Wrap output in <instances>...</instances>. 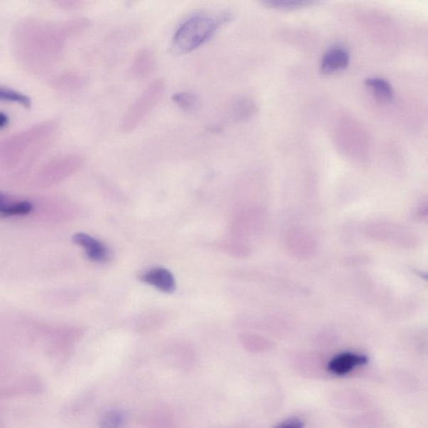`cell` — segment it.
Segmentation results:
<instances>
[{
  "label": "cell",
  "mask_w": 428,
  "mask_h": 428,
  "mask_svg": "<svg viewBox=\"0 0 428 428\" xmlns=\"http://www.w3.org/2000/svg\"><path fill=\"white\" fill-rule=\"evenodd\" d=\"M33 209V205L30 202L23 201L20 203L9 206L1 207V214L3 217H11V216H23L29 214Z\"/></svg>",
  "instance_id": "11"
},
{
  "label": "cell",
  "mask_w": 428,
  "mask_h": 428,
  "mask_svg": "<svg viewBox=\"0 0 428 428\" xmlns=\"http://www.w3.org/2000/svg\"><path fill=\"white\" fill-rule=\"evenodd\" d=\"M72 239L75 244L86 251L87 256L91 260L104 263L109 260L110 252L105 244L92 237L91 235L78 233L74 235Z\"/></svg>",
  "instance_id": "3"
},
{
  "label": "cell",
  "mask_w": 428,
  "mask_h": 428,
  "mask_svg": "<svg viewBox=\"0 0 428 428\" xmlns=\"http://www.w3.org/2000/svg\"><path fill=\"white\" fill-rule=\"evenodd\" d=\"M349 54L341 47H334L324 55L322 61V72L331 74L344 70L349 65Z\"/></svg>",
  "instance_id": "7"
},
{
  "label": "cell",
  "mask_w": 428,
  "mask_h": 428,
  "mask_svg": "<svg viewBox=\"0 0 428 428\" xmlns=\"http://www.w3.org/2000/svg\"><path fill=\"white\" fill-rule=\"evenodd\" d=\"M417 275L421 277L422 279L428 282V273L423 271H416Z\"/></svg>",
  "instance_id": "19"
},
{
  "label": "cell",
  "mask_w": 428,
  "mask_h": 428,
  "mask_svg": "<svg viewBox=\"0 0 428 428\" xmlns=\"http://www.w3.org/2000/svg\"><path fill=\"white\" fill-rule=\"evenodd\" d=\"M365 84L379 101L385 103L393 100V87L388 82L385 81V79L380 78H369L366 79Z\"/></svg>",
  "instance_id": "8"
},
{
  "label": "cell",
  "mask_w": 428,
  "mask_h": 428,
  "mask_svg": "<svg viewBox=\"0 0 428 428\" xmlns=\"http://www.w3.org/2000/svg\"><path fill=\"white\" fill-rule=\"evenodd\" d=\"M256 111V105L246 100L238 101L234 109L235 119L238 121H246L251 119Z\"/></svg>",
  "instance_id": "12"
},
{
  "label": "cell",
  "mask_w": 428,
  "mask_h": 428,
  "mask_svg": "<svg viewBox=\"0 0 428 428\" xmlns=\"http://www.w3.org/2000/svg\"><path fill=\"white\" fill-rule=\"evenodd\" d=\"M172 100L177 103V105L187 111L196 110L200 105L199 97L187 92L176 94L172 97Z\"/></svg>",
  "instance_id": "10"
},
{
  "label": "cell",
  "mask_w": 428,
  "mask_h": 428,
  "mask_svg": "<svg viewBox=\"0 0 428 428\" xmlns=\"http://www.w3.org/2000/svg\"><path fill=\"white\" fill-rule=\"evenodd\" d=\"M156 65V56H155L153 51L144 48L140 50L134 56L130 72L134 78H147L154 72Z\"/></svg>",
  "instance_id": "6"
},
{
  "label": "cell",
  "mask_w": 428,
  "mask_h": 428,
  "mask_svg": "<svg viewBox=\"0 0 428 428\" xmlns=\"http://www.w3.org/2000/svg\"><path fill=\"white\" fill-rule=\"evenodd\" d=\"M279 427L288 428H299L303 427V422L302 421L298 419V418H290V419L282 422V424L279 425Z\"/></svg>",
  "instance_id": "17"
},
{
  "label": "cell",
  "mask_w": 428,
  "mask_h": 428,
  "mask_svg": "<svg viewBox=\"0 0 428 428\" xmlns=\"http://www.w3.org/2000/svg\"><path fill=\"white\" fill-rule=\"evenodd\" d=\"M88 26L87 18L61 23L35 18L21 21L13 31V53L23 67L36 73L46 72L58 62L70 38Z\"/></svg>",
  "instance_id": "1"
},
{
  "label": "cell",
  "mask_w": 428,
  "mask_h": 428,
  "mask_svg": "<svg viewBox=\"0 0 428 428\" xmlns=\"http://www.w3.org/2000/svg\"><path fill=\"white\" fill-rule=\"evenodd\" d=\"M141 280L165 293H172L176 289L175 279L172 273L164 268H153L146 271Z\"/></svg>",
  "instance_id": "5"
},
{
  "label": "cell",
  "mask_w": 428,
  "mask_h": 428,
  "mask_svg": "<svg viewBox=\"0 0 428 428\" xmlns=\"http://www.w3.org/2000/svg\"><path fill=\"white\" fill-rule=\"evenodd\" d=\"M231 20V13L226 12L214 17L199 15L188 18L174 34V50L180 54L192 53L211 39L219 26Z\"/></svg>",
  "instance_id": "2"
},
{
  "label": "cell",
  "mask_w": 428,
  "mask_h": 428,
  "mask_svg": "<svg viewBox=\"0 0 428 428\" xmlns=\"http://www.w3.org/2000/svg\"><path fill=\"white\" fill-rule=\"evenodd\" d=\"M0 97H1L2 100L17 102L18 104L26 108L31 107V105L29 97L16 91L9 90V89L1 88V90H0Z\"/></svg>",
  "instance_id": "13"
},
{
  "label": "cell",
  "mask_w": 428,
  "mask_h": 428,
  "mask_svg": "<svg viewBox=\"0 0 428 428\" xmlns=\"http://www.w3.org/2000/svg\"><path fill=\"white\" fill-rule=\"evenodd\" d=\"M263 6L280 9V11H294L301 8L314 6L319 0H258Z\"/></svg>",
  "instance_id": "9"
},
{
  "label": "cell",
  "mask_w": 428,
  "mask_h": 428,
  "mask_svg": "<svg viewBox=\"0 0 428 428\" xmlns=\"http://www.w3.org/2000/svg\"><path fill=\"white\" fill-rule=\"evenodd\" d=\"M55 2L61 8L73 9L82 6V0H55Z\"/></svg>",
  "instance_id": "15"
},
{
  "label": "cell",
  "mask_w": 428,
  "mask_h": 428,
  "mask_svg": "<svg viewBox=\"0 0 428 428\" xmlns=\"http://www.w3.org/2000/svg\"><path fill=\"white\" fill-rule=\"evenodd\" d=\"M415 219L428 223V202L417 209Z\"/></svg>",
  "instance_id": "16"
},
{
  "label": "cell",
  "mask_w": 428,
  "mask_h": 428,
  "mask_svg": "<svg viewBox=\"0 0 428 428\" xmlns=\"http://www.w3.org/2000/svg\"><path fill=\"white\" fill-rule=\"evenodd\" d=\"M9 124L8 116L4 112L0 114V128L3 129Z\"/></svg>",
  "instance_id": "18"
},
{
  "label": "cell",
  "mask_w": 428,
  "mask_h": 428,
  "mask_svg": "<svg viewBox=\"0 0 428 428\" xmlns=\"http://www.w3.org/2000/svg\"><path fill=\"white\" fill-rule=\"evenodd\" d=\"M124 422V414L120 412H111L103 418L102 422L104 423L103 427H120L121 423Z\"/></svg>",
  "instance_id": "14"
},
{
  "label": "cell",
  "mask_w": 428,
  "mask_h": 428,
  "mask_svg": "<svg viewBox=\"0 0 428 428\" xmlns=\"http://www.w3.org/2000/svg\"><path fill=\"white\" fill-rule=\"evenodd\" d=\"M368 358L364 355L346 352L334 357L329 362L328 370L334 375H345L350 373L356 366L368 363Z\"/></svg>",
  "instance_id": "4"
}]
</instances>
